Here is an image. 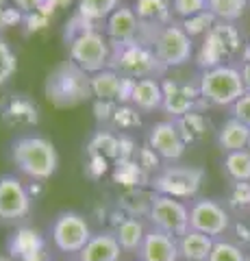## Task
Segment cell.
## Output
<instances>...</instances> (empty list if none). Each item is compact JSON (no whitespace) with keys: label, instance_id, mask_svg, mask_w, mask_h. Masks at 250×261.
I'll use <instances>...</instances> for the list:
<instances>
[{"label":"cell","instance_id":"6da1fadb","mask_svg":"<svg viewBox=\"0 0 250 261\" xmlns=\"http://www.w3.org/2000/svg\"><path fill=\"white\" fill-rule=\"evenodd\" d=\"M9 159L18 172L31 181H48L59 168V152L54 144L39 133L15 135L9 144Z\"/></svg>","mask_w":250,"mask_h":261},{"label":"cell","instance_id":"7a4b0ae2","mask_svg":"<svg viewBox=\"0 0 250 261\" xmlns=\"http://www.w3.org/2000/svg\"><path fill=\"white\" fill-rule=\"evenodd\" d=\"M44 92H46V98L54 107H59V109L76 107V105L90 100L94 96L92 74H87L83 68H78L74 61L68 59V61L59 63L57 68L46 76Z\"/></svg>","mask_w":250,"mask_h":261},{"label":"cell","instance_id":"3957f363","mask_svg":"<svg viewBox=\"0 0 250 261\" xmlns=\"http://www.w3.org/2000/svg\"><path fill=\"white\" fill-rule=\"evenodd\" d=\"M198 89L203 102L213 105V107H233L246 94L241 68L233 63H224L203 70L198 76Z\"/></svg>","mask_w":250,"mask_h":261},{"label":"cell","instance_id":"277c9868","mask_svg":"<svg viewBox=\"0 0 250 261\" xmlns=\"http://www.w3.org/2000/svg\"><path fill=\"white\" fill-rule=\"evenodd\" d=\"M90 24L92 22H87L85 29L70 31V59L87 74H98L111 65V44L100 31H96Z\"/></svg>","mask_w":250,"mask_h":261},{"label":"cell","instance_id":"5b68a950","mask_svg":"<svg viewBox=\"0 0 250 261\" xmlns=\"http://www.w3.org/2000/svg\"><path fill=\"white\" fill-rule=\"evenodd\" d=\"M111 70L120 72L131 79H157L165 65L157 59L152 48L140 42H128V44H111Z\"/></svg>","mask_w":250,"mask_h":261},{"label":"cell","instance_id":"8992f818","mask_svg":"<svg viewBox=\"0 0 250 261\" xmlns=\"http://www.w3.org/2000/svg\"><path fill=\"white\" fill-rule=\"evenodd\" d=\"M241 33L235 24L215 22V27L205 35V42L198 50V65L203 70L229 63L237 53H241Z\"/></svg>","mask_w":250,"mask_h":261},{"label":"cell","instance_id":"52a82bcc","mask_svg":"<svg viewBox=\"0 0 250 261\" xmlns=\"http://www.w3.org/2000/svg\"><path fill=\"white\" fill-rule=\"evenodd\" d=\"M92 228L87 224V220L83 214L78 211H59L57 216L52 218L50 224V238L54 248L63 255H78L80 250L85 248V244L92 240Z\"/></svg>","mask_w":250,"mask_h":261},{"label":"cell","instance_id":"ba28073f","mask_svg":"<svg viewBox=\"0 0 250 261\" xmlns=\"http://www.w3.org/2000/svg\"><path fill=\"white\" fill-rule=\"evenodd\" d=\"M205 181V170L196 166H163L152 178L155 194L172 196V198H193Z\"/></svg>","mask_w":250,"mask_h":261},{"label":"cell","instance_id":"9c48e42d","mask_svg":"<svg viewBox=\"0 0 250 261\" xmlns=\"http://www.w3.org/2000/svg\"><path fill=\"white\" fill-rule=\"evenodd\" d=\"M146 218L150 228L163 231L172 238H181L185 231H189V205L172 196L152 194Z\"/></svg>","mask_w":250,"mask_h":261},{"label":"cell","instance_id":"30bf717a","mask_svg":"<svg viewBox=\"0 0 250 261\" xmlns=\"http://www.w3.org/2000/svg\"><path fill=\"white\" fill-rule=\"evenodd\" d=\"M152 50L165 68H179L193 57V39L181 24H165L152 39Z\"/></svg>","mask_w":250,"mask_h":261},{"label":"cell","instance_id":"8fae6325","mask_svg":"<svg viewBox=\"0 0 250 261\" xmlns=\"http://www.w3.org/2000/svg\"><path fill=\"white\" fill-rule=\"evenodd\" d=\"M31 192L15 174H0V224H20L31 214Z\"/></svg>","mask_w":250,"mask_h":261},{"label":"cell","instance_id":"7c38bea8","mask_svg":"<svg viewBox=\"0 0 250 261\" xmlns=\"http://www.w3.org/2000/svg\"><path fill=\"white\" fill-rule=\"evenodd\" d=\"M189 228L220 240L231 228L229 209L213 198H196L189 205Z\"/></svg>","mask_w":250,"mask_h":261},{"label":"cell","instance_id":"4fadbf2b","mask_svg":"<svg viewBox=\"0 0 250 261\" xmlns=\"http://www.w3.org/2000/svg\"><path fill=\"white\" fill-rule=\"evenodd\" d=\"M148 146L159 154V159L170 161V163L181 161L185 148H187V144H185L174 120L155 122L148 130Z\"/></svg>","mask_w":250,"mask_h":261},{"label":"cell","instance_id":"5bb4252c","mask_svg":"<svg viewBox=\"0 0 250 261\" xmlns=\"http://www.w3.org/2000/svg\"><path fill=\"white\" fill-rule=\"evenodd\" d=\"M161 83H163V111L172 120L198 111V102H203L198 81L193 85L181 83V81H161Z\"/></svg>","mask_w":250,"mask_h":261},{"label":"cell","instance_id":"9a60e30c","mask_svg":"<svg viewBox=\"0 0 250 261\" xmlns=\"http://www.w3.org/2000/svg\"><path fill=\"white\" fill-rule=\"evenodd\" d=\"M140 261H181L179 240L157 228H148L142 248L137 250Z\"/></svg>","mask_w":250,"mask_h":261},{"label":"cell","instance_id":"2e32d148","mask_svg":"<svg viewBox=\"0 0 250 261\" xmlns=\"http://www.w3.org/2000/svg\"><path fill=\"white\" fill-rule=\"evenodd\" d=\"M0 116L9 126H35L37 124V105L31 98L15 94L0 102Z\"/></svg>","mask_w":250,"mask_h":261},{"label":"cell","instance_id":"e0dca14e","mask_svg":"<svg viewBox=\"0 0 250 261\" xmlns=\"http://www.w3.org/2000/svg\"><path fill=\"white\" fill-rule=\"evenodd\" d=\"M140 29H142V24H140V18H137L135 9H131V7H118V9L109 15L104 33H107L116 44H128V42H137Z\"/></svg>","mask_w":250,"mask_h":261},{"label":"cell","instance_id":"ac0fdd59","mask_svg":"<svg viewBox=\"0 0 250 261\" xmlns=\"http://www.w3.org/2000/svg\"><path fill=\"white\" fill-rule=\"evenodd\" d=\"M122 248L114 231L94 233L85 248L76 255V261H120Z\"/></svg>","mask_w":250,"mask_h":261},{"label":"cell","instance_id":"d6986e66","mask_svg":"<svg viewBox=\"0 0 250 261\" xmlns=\"http://www.w3.org/2000/svg\"><path fill=\"white\" fill-rule=\"evenodd\" d=\"M215 144L224 154L237 152V150H248L250 146V128L239 122L237 118H229L222 122V126L215 133Z\"/></svg>","mask_w":250,"mask_h":261},{"label":"cell","instance_id":"ffe728a7","mask_svg":"<svg viewBox=\"0 0 250 261\" xmlns=\"http://www.w3.org/2000/svg\"><path fill=\"white\" fill-rule=\"evenodd\" d=\"M131 102L140 111H155L163 109V83L159 79H135Z\"/></svg>","mask_w":250,"mask_h":261},{"label":"cell","instance_id":"44dd1931","mask_svg":"<svg viewBox=\"0 0 250 261\" xmlns=\"http://www.w3.org/2000/svg\"><path fill=\"white\" fill-rule=\"evenodd\" d=\"M179 240V255L181 261H209L215 240L198 231H185Z\"/></svg>","mask_w":250,"mask_h":261},{"label":"cell","instance_id":"7402d4cb","mask_svg":"<svg viewBox=\"0 0 250 261\" xmlns=\"http://www.w3.org/2000/svg\"><path fill=\"white\" fill-rule=\"evenodd\" d=\"M114 233L120 242L122 252H135L137 255V250L142 248L148 228L144 226V222L140 218H124V220H120V224L114 228Z\"/></svg>","mask_w":250,"mask_h":261},{"label":"cell","instance_id":"603a6c76","mask_svg":"<svg viewBox=\"0 0 250 261\" xmlns=\"http://www.w3.org/2000/svg\"><path fill=\"white\" fill-rule=\"evenodd\" d=\"M122 81L124 76L116 70H102L98 74H92V92L102 102H120V94H122Z\"/></svg>","mask_w":250,"mask_h":261},{"label":"cell","instance_id":"cb8c5ba5","mask_svg":"<svg viewBox=\"0 0 250 261\" xmlns=\"http://www.w3.org/2000/svg\"><path fill=\"white\" fill-rule=\"evenodd\" d=\"M135 13L140 18L142 27H159V24L168 22L172 7L168 0H135ZM163 29V27H159Z\"/></svg>","mask_w":250,"mask_h":261},{"label":"cell","instance_id":"d4e9b609","mask_svg":"<svg viewBox=\"0 0 250 261\" xmlns=\"http://www.w3.org/2000/svg\"><path fill=\"white\" fill-rule=\"evenodd\" d=\"M222 170L233 183H250V150L224 154Z\"/></svg>","mask_w":250,"mask_h":261},{"label":"cell","instance_id":"484cf974","mask_svg":"<svg viewBox=\"0 0 250 261\" xmlns=\"http://www.w3.org/2000/svg\"><path fill=\"white\" fill-rule=\"evenodd\" d=\"M174 122H176V126H179V130H181L185 144L200 142L207 135V128H209V120L200 111H191V113H187V116H183V118H176Z\"/></svg>","mask_w":250,"mask_h":261},{"label":"cell","instance_id":"4316f807","mask_svg":"<svg viewBox=\"0 0 250 261\" xmlns=\"http://www.w3.org/2000/svg\"><path fill=\"white\" fill-rule=\"evenodd\" d=\"M248 0H207V11L217 22L235 24L246 11Z\"/></svg>","mask_w":250,"mask_h":261},{"label":"cell","instance_id":"83f0119b","mask_svg":"<svg viewBox=\"0 0 250 261\" xmlns=\"http://www.w3.org/2000/svg\"><path fill=\"white\" fill-rule=\"evenodd\" d=\"M120 0H78V15L87 22H107L109 15L118 9Z\"/></svg>","mask_w":250,"mask_h":261},{"label":"cell","instance_id":"f1b7e54d","mask_svg":"<svg viewBox=\"0 0 250 261\" xmlns=\"http://www.w3.org/2000/svg\"><path fill=\"white\" fill-rule=\"evenodd\" d=\"M246 259V252L241 246H237L235 242L231 240H215L213 244V250L209 255V261H244Z\"/></svg>","mask_w":250,"mask_h":261},{"label":"cell","instance_id":"f546056e","mask_svg":"<svg viewBox=\"0 0 250 261\" xmlns=\"http://www.w3.org/2000/svg\"><path fill=\"white\" fill-rule=\"evenodd\" d=\"M215 18L209 11H203V13H198V15H191V18H187V20H183L181 22V27L187 31V35L193 39V37H198V35H207L209 31H211L213 27H215Z\"/></svg>","mask_w":250,"mask_h":261},{"label":"cell","instance_id":"4dcf8cb0","mask_svg":"<svg viewBox=\"0 0 250 261\" xmlns=\"http://www.w3.org/2000/svg\"><path fill=\"white\" fill-rule=\"evenodd\" d=\"M18 72V57L11 50L9 42L0 37V85L9 83V79Z\"/></svg>","mask_w":250,"mask_h":261},{"label":"cell","instance_id":"1f68e13d","mask_svg":"<svg viewBox=\"0 0 250 261\" xmlns=\"http://www.w3.org/2000/svg\"><path fill=\"white\" fill-rule=\"evenodd\" d=\"M227 202H229V207L235 211L250 209V183H231Z\"/></svg>","mask_w":250,"mask_h":261},{"label":"cell","instance_id":"d6a6232c","mask_svg":"<svg viewBox=\"0 0 250 261\" xmlns=\"http://www.w3.org/2000/svg\"><path fill=\"white\" fill-rule=\"evenodd\" d=\"M170 7L179 18L187 20L191 15L207 11V0H170Z\"/></svg>","mask_w":250,"mask_h":261},{"label":"cell","instance_id":"836d02e7","mask_svg":"<svg viewBox=\"0 0 250 261\" xmlns=\"http://www.w3.org/2000/svg\"><path fill=\"white\" fill-rule=\"evenodd\" d=\"M20 20H22V11L18 7H7L5 3H0V35L9 27L18 24Z\"/></svg>","mask_w":250,"mask_h":261},{"label":"cell","instance_id":"e575fe53","mask_svg":"<svg viewBox=\"0 0 250 261\" xmlns=\"http://www.w3.org/2000/svg\"><path fill=\"white\" fill-rule=\"evenodd\" d=\"M231 116L237 118L239 122H244V124L250 128V92H246L235 105H233V107H231Z\"/></svg>","mask_w":250,"mask_h":261},{"label":"cell","instance_id":"d590c367","mask_svg":"<svg viewBox=\"0 0 250 261\" xmlns=\"http://www.w3.org/2000/svg\"><path fill=\"white\" fill-rule=\"evenodd\" d=\"M13 3L22 13H31V11H37L44 0H13Z\"/></svg>","mask_w":250,"mask_h":261},{"label":"cell","instance_id":"8d00e7d4","mask_svg":"<svg viewBox=\"0 0 250 261\" xmlns=\"http://www.w3.org/2000/svg\"><path fill=\"white\" fill-rule=\"evenodd\" d=\"M241 79H244L246 92H250V61H244V63H241Z\"/></svg>","mask_w":250,"mask_h":261},{"label":"cell","instance_id":"74e56055","mask_svg":"<svg viewBox=\"0 0 250 261\" xmlns=\"http://www.w3.org/2000/svg\"><path fill=\"white\" fill-rule=\"evenodd\" d=\"M241 59H244V61H250V44L244 46V50H241Z\"/></svg>","mask_w":250,"mask_h":261},{"label":"cell","instance_id":"f35d334b","mask_svg":"<svg viewBox=\"0 0 250 261\" xmlns=\"http://www.w3.org/2000/svg\"><path fill=\"white\" fill-rule=\"evenodd\" d=\"M244 261H250V257H246V259H244Z\"/></svg>","mask_w":250,"mask_h":261},{"label":"cell","instance_id":"ab89813d","mask_svg":"<svg viewBox=\"0 0 250 261\" xmlns=\"http://www.w3.org/2000/svg\"><path fill=\"white\" fill-rule=\"evenodd\" d=\"M137 261H140V259H137Z\"/></svg>","mask_w":250,"mask_h":261}]
</instances>
